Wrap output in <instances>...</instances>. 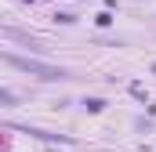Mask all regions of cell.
Listing matches in <instances>:
<instances>
[{
	"label": "cell",
	"instance_id": "6da1fadb",
	"mask_svg": "<svg viewBox=\"0 0 156 152\" xmlns=\"http://www.w3.org/2000/svg\"><path fill=\"white\" fill-rule=\"evenodd\" d=\"M15 69H22V73H33L40 76V80H66V73L62 69H55V65H44V62H29V58H18V54H4Z\"/></svg>",
	"mask_w": 156,
	"mask_h": 152
}]
</instances>
